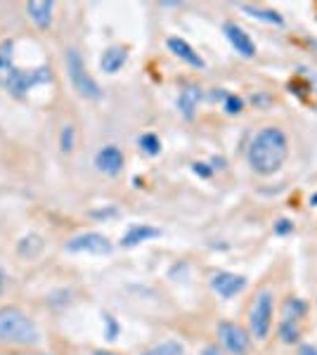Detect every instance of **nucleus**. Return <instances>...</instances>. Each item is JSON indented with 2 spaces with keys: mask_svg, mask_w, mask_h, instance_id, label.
Returning a JSON list of instances; mask_svg holds the SVG:
<instances>
[{
  "mask_svg": "<svg viewBox=\"0 0 317 355\" xmlns=\"http://www.w3.org/2000/svg\"><path fill=\"white\" fill-rule=\"evenodd\" d=\"M289 159V137L280 125H263L251 137L246 162L258 175H275Z\"/></svg>",
  "mask_w": 317,
  "mask_h": 355,
  "instance_id": "obj_1",
  "label": "nucleus"
},
{
  "mask_svg": "<svg viewBox=\"0 0 317 355\" xmlns=\"http://www.w3.org/2000/svg\"><path fill=\"white\" fill-rule=\"evenodd\" d=\"M50 81H53V71L48 64H40L36 69H19L15 62V43H0V88L22 97L36 85H45Z\"/></svg>",
  "mask_w": 317,
  "mask_h": 355,
  "instance_id": "obj_2",
  "label": "nucleus"
},
{
  "mask_svg": "<svg viewBox=\"0 0 317 355\" xmlns=\"http://www.w3.org/2000/svg\"><path fill=\"white\" fill-rule=\"evenodd\" d=\"M40 341L38 324L22 308H0V343L8 346H36Z\"/></svg>",
  "mask_w": 317,
  "mask_h": 355,
  "instance_id": "obj_3",
  "label": "nucleus"
},
{
  "mask_svg": "<svg viewBox=\"0 0 317 355\" xmlns=\"http://www.w3.org/2000/svg\"><path fill=\"white\" fill-rule=\"evenodd\" d=\"M273 318H275V291L261 289L249 306V313H246V329H249L251 339L268 341L270 331H273Z\"/></svg>",
  "mask_w": 317,
  "mask_h": 355,
  "instance_id": "obj_4",
  "label": "nucleus"
},
{
  "mask_svg": "<svg viewBox=\"0 0 317 355\" xmlns=\"http://www.w3.org/2000/svg\"><path fill=\"white\" fill-rule=\"evenodd\" d=\"M67 71H69V78H71L74 88H76V93L80 97H85V100H102V88L97 85V81L88 73V69H85V62L83 57L76 48H71L67 53Z\"/></svg>",
  "mask_w": 317,
  "mask_h": 355,
  "instance_id": "obj_5",
  "label": "nucleus"
},
{
  "mask_svg": "<svg viewBox=\"0 0 317 355\" xmlns=\"http://www.w3.org/2000/svg\"><path fill=\"white\" fill-rule=\"evenodd\" d=\"M218 339H221V346L230 355H249V351H251L249 329L241 327L237 322H230V320L218 322Z\"/></svg>",
  "mask_w": 317,
  "mask_h": 355,
  "instance_id": "obj_6",
  "label": "nucleus"
},
{
  "mask_svg": "<svg viewBox=\"0 0 317 355\" xmlns=\"http://www.w3.org/2000/svg\"><path fill=\"white\" fill-rule=\"evenodd\" d=\"M67 251H71V254L109 256L114 251V244L102 232H80L67 242Z\"/></svg>",
  "mask_w": 317,
  "mask_h": 355,
  "instance_id": "obj_7",
  "label": "nucleus"
},
{
  "mask_svg": "<svg viewBox=\"0 0 317 355\" xmlns=\"http://www.w3.org/2000/svg\"><path fill=\"white\" fill-rule=\"evenodd\" d=\"M246 277L237 272H228V270H218L211 275V289L216 291L221 299H234L241 291L246 289Z\"/></svg>",
  "mask_w": 317,
  "mask_h": 355,
  "instance_id": "obj_8",
  "label": "nucleus"
},
{
  "mask_svg": "<svg viewBox=\"0 0 317 355\" xmlns=\"http://www.w3.org/2000/svg\"><path fill=\"white\" fill-rule=\"evenodd\" d=\"M223 33L237 55H241L244 60H253V57H256V53H258L256 43H253V38L239 24H234V21H225Z\"/></svg>",
  "mask_w": 317,
  "mask_h": 355,
  "instance_id": "obj_9",
  "label": "nucleus"
},
{
  "mask_svg": "<svg viewBox=\"0 0 317 355\" xmlns=\"http://www.w3.org/2000/svg\"><path fill=\"white\" fill-rule=\"evenodd\" d=\"M95 166L100 173H105L109 178H117L123 173L126 157L117 145H105L100 152L95 154Z\"/></svg>",
  "mask_w": 317,
  "mask_h": 355,
  "instance_id": "obj_10",
  "label": "nucleus"
},
{
  "mask_svg": "<svg viewBox=\"0 0 317 355\" xmlns=\"http://www.w3.org/2000/svg\"><path fill=\"white\" fill-rule=\"evenodd\" d=\"M26 12H28V19L36 24L40 31L53 26V19H55V3L53 0H31L26 5Z\"/></svg>",
  "mask_w": 317,
  "mask_h": 355,
  "instance_id": "obj_11",
  "label": "nucleus"
},
{
  "mask_svg": "<svg viewBox=\"0 0 317 355\" xmlns=\"http://www.w3.org/2000/svg\"><path fill=\"white\" fill-rule=\"evenodd\" d=\"M166 45H169V50L173 55L178 57V60H182L185 64L194 67V69H204L206 62L201 60L199 53H194V48L189 45L185 38H178V36H171L169 41H166Z\"/></svg>",
  "mask_w": 317,
  "mask_h": 355,
  "instance_id": "obj_12",
  "label": "nucleus"
},
{
  "mask_svg": "<svg viewBox=\"0 0 317 355\" xmlns=\"http://www.w3.org/2000/svg\"><path fill=\"white\" fill-rule=\"evenodd\" d=\"M128 62V48H123V45H112V48H107L105 53L100 57V69L105 73H117L121 71V67Z\"/></svg>",
  "mask_w": 317,
  "mask_h": 355,
  "instance_id": "obj_13",
  "label": "nucleus"
},
{
  "mask_svg": "<svg viewBox=\"0 0 317 355\" xmlns=\"http://www.w3.org/2000/svg\"><path fill=\"white\" fill-rule=\"evenodd\" d=\"M161 237V230L159 227H152V225H132L128 227V232L121 237V246H126V249H132V246L142 244V242H149V239H157Z\"/></svg>",
  "mask_w": 317,
  "mask_h": 355,
  "instance_id": "obj_14",
  "label": "nucleus"
},
{
  "mask_svg": "<svg viewBox=\"0 0 317 355\" xmlns=\"http://www.w3.org/2000/svg\"><path fill=\"white\" fill-rule=\"evenodd\" d=\"M199 102H201V88L199 85H187V88L178 95V110H180V114L187 121H192L194 114H197Z\"/></svg>",
  "mask_w": 317,
  "mask_h": 355,
  "instance_id": "obj_15",
  "label": "nucleus"
},
{
  "mask_svg": "<svg viewBox=\"0 0 317 355\" xmlns=\"http://www.w3.org/2000/svg\"><path fill=\"white\" fill-rule=\"evenodd\" d=\"M246 15L253 17V19H261L265 24H275V26H284V17H282L277 10L270 8H258V5H241Z\"/></svg>",
  "mask_w": 317,
  "mask_h": 355,
  "instance_id": "obj_16",
  "label": "nucleus"
},
{
  "mask_svg": "<svg viewBox=\"0 0 317 355\" xmlns=\"http://www.w3.org/2000/svg\"><path fill=\"white\" fill-rule=\"evenodd\" d=\"M277 336H280L282 343H286V346L298 343L303 336L301 322H296V320H282V322L277 324Z\"/></svg>",
  "mask_w": 317,
  "mask_h": 355,
  "instance_id": "obj_17",
  "label": "nucleus"
},
{
  "mask_svg": "<svg viewBox=\"0 0 317 355\" xmlns=\"http://www.w3.org/2000/svg\"><path fill=\"white\" fill-rule=\"evenodd\" d=\"M305 313H308V303L298 299V296H289V299H284V303H282V320H296V322H301Z\"/></svg>",
  "mask_w": 317,
  "mask_h": 355,
  "instance_id": "obj_18",
  "label": "nucleus"
},
{
  "mask_svg": "<svg viewBox=\"0 0 317 355\" xmlns=\"http://www.w3.org/2000/svg\"><path fill=\"white\" fill-rule=\"evenodd\" d=\"M40 249H43V237H38V234H26L19 242V246H17L19 256H26V259H36Z\"/></svg>",
  "mask_w": 317,
  "mask_h": 355,
  "instance_id": "obj_19",
  "label": "nucleus"
},
{
  "mask_svg": "<svg viewBox=\"0 0 317 355\" xmlns=\"http://www.w3.org/2000/svg\"><path fill=\"white\" fill-rule=\"evenodd\" d=\"M140 355H185V348H182L180 341H161L157 346L147 348V351H142Z\"/></svg>",
  "mask_w": 317,
  "mask_h": 355,
  "instance_id": "obj_20",
  "label": "nucleus"
},
{
  "mask_svg": "<svg viewBox=\"0 0 317 355\" xmlns=\"http://www.w3.org/2000/svg\"><path fill=\"white\" fill-rule=\"evenodd\" d=\"M137 145H140V150L147 154V157H157L161 152V140L154 133H145L140 135V140H137Z\"/></svg>",
  "mask_w": 317,
  "mask_h": 355,
  "instance_id": "obj_21",
  "label": "nucleus"
},
{
  "mask_svg": "<svg viewBox=\"0 0 317 355\" xmlns=\"http://www.w3.org/2000/svg\"><path fill=\"white\" fill-rule=\"evenodd\" d=\"M223 107H225V112H228L230 116H237V114L244 112V100H241L239 95H225Z\"/></svg>",
  "mask_w": 317,
  "mask_h": 355,
  "instance_id": "obj_22",
  "label": "nucleus"
},
{
  "mask_svg": "<svg viewBox=\"0 0 317 355\" xmlns=\"http://www.w3.org/2000/svg\"><path fill=\"white\" fill-rule=\"evenodd\" d=\"M60 145H62V152H71L74 150V128L71 125H65L60 135Z\"/></svg>",
  "mask_w": 317,
  "mask_h": 355,
  "instance_id": "obj_23",
  "label": "nucleus"
},
{
  "mask_svg": "<svg viewBox=\"0 0 317 355\" xmlns=\"http://www.w3.org/2000/svg\"><path fill=\"white\" fill-rule=\"evenodd\" d=\"M275 232H277V234H289V232H293V223L286 220V218H280L277 223H275Z\"/></svg>",
  "mask_w": 317,
  "mask_h": 355,
  "instance_id": "obj_24",
  "label": "nucleus"
},
{
  "mask_svg": "<svg viewBox=\"0 0 317 355\" xmlns=\"http://www.w3.org/2000/svg\"><path fill=\"white\" fill-rule=\"evenodd\" d=\"M192 171L197 175H201V178H209L211 173H213V168H209V164H194L192 166Z\"/></svg>",
  "mask_w": 317,
  "mask_h": 355,
  "instance_id": "obj_25",
  "label": "nucleus"
},
{
  "mask_svg": "<svg viewBox=\"0 0 317 355\" xmlns=\"http://www.w3.org/2000/svg\"><path fill=\"white\" fill-rule=\"evenodd\" d=\"M296 355H317V346H313V343H301Z\"/></svg>",
  "mask_w": 317,
  "mask_h": 355,
  "instance_id": "obj_26",
  "label": "nucleus"
},
{
  "mask_svg": "<svg viewBox=\"0 0 317 355\" xmlns=\"http://www.w3.org/2000/svg\"><path fill=\"white\" fill-rule=\"evenodd\" d=\"M3 289H5V272L0 270V294H3Z\"/></svg>",
  "mask_w": 317,
  "mask_h": 355,
  "instance_id": "obj_27",
  "label": "nucleus"
},
{
  "mask_svg": "<svg viewBox=\"0 0 317 355\" xmlns=\"http://www.w3.org/2000/svg\"><path fill=\"white\" fill-rule=\"evenodd\" d=\"M93 355H119V353H112V351H95Z\"/></svg>",
  "mask_w": 317,
  "mask_h": 355,
  "instance_id": "obj_28",
  "label": "nucleus"
},
{
  "mask_svg": "<svg viewBox=\"0 0 317 355\" xmlns=\"http://www.w3.org/2000/svg\"><path fill=\"white\" fill-rule=\"evenodd\" d=\"M310 204H313V206H317V192L313 194V197H310Z\"/></svg>",
  "mask_w": 317,
  "mask_h": 355,
  "instance_id": "obj_29",
  "label": "nucleus"
},
{
  "mask_svg": "<svg viewBox=\"0 0 317 355\" xmlns=\"http://www.w3.org/2000/svg\"><path fill=\"white\" fill-rule=\"evenodd\" d=\"M19 355H48V353H19Z\"/></svg>",
  "mask_w": 317,
  "mask_h": 355,
  "instance_id": "obj_30",
  "label": "nucleus"
}]
</instances>
